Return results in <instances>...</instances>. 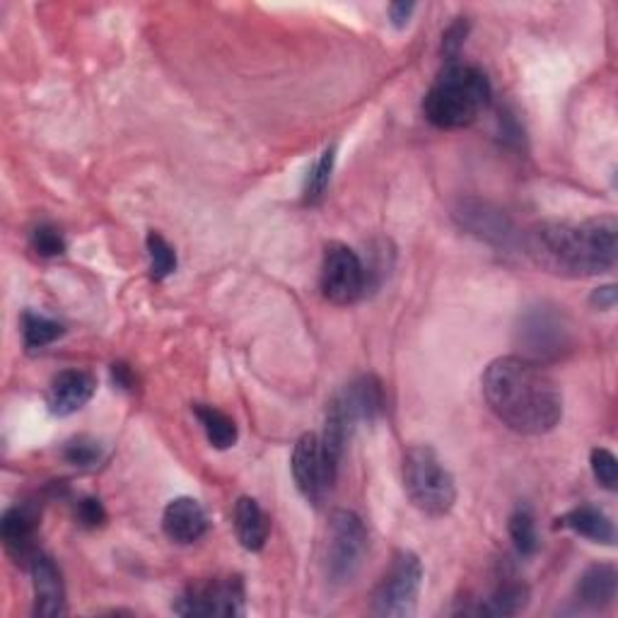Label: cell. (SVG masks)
Wrapping results in <instances>:
<instances>
[{
  "label": "cell",
  "mask_w": 618,
  "mask_h": 618,
  "mask_svg": "<svg viewBox=\"0 0 618 618\" xmlns=\"http://www.w3.org/2000/svg\"><path fill=\"white\" fill-rule=\"evenodd\" d=\"M480 387L493 416L519 435H546L563 418L560 387L529 358L505 355L493 361L480 377Z\"/></svg>",
  "instance_id": "6da1fadb"
},
{
  "label": "cell",
  "mask_w": 618,
  "mask_h": 618,
  "mask_svg": "<svg viewBox=\"0 0 618 618\" xmlns=\"http://www.w3.org/2000/svg\"><path fill=\"white\" fill-rule=\"evenodd\" d=\"M618 223L614 215L580 225L539 223L527 232L525 250L541 271L563 278H592L616 269Z\"/></svg>",
  "instance_id": "7a4b0ae2"
},
{
  "label": "cell",
  "mask_w": 618,
  "mask_h": 618,
  "mask_svg": "<svg viewBox=\"0 0 618 618\" xmlns=\"http://www.w3.org/2000/svg\"><path fill=\"white\" fill-rule=\"evenodd\" d=\"M490 104V82L476 65L452 61L437 73L430 90L425 92L423 112L437 129L472 126Z\"/></svg>",
  "instance_id": "3957f363"
},
{
  "label": "cell",
  "mask_w": 618,
  "mask_h": 618,
  "mask_svg": "<svg viewBox=\"0 0 618 618\" xmlns=\"http://www.w3.org/2000/svg\"><path fill=\"white\" fill-rule=\"evenodd\" d=\"M384 408L382 384L373 375H363L346 384L326 408L324 433L320 435L328 455L336 462L343 459V452L358 428V423H373Z\"/></svg>",
  "instance_id": "277c9868"
},
{
  "label": "cell",
  "mask_w": 618,
  "mask_h": 618,
  "mask_svg": "<svg viewBox=\"0 0 618 618\" xmlns=\"http://www.w3.org/2000/svg\"><path fill=\"white\" fill-rule=\"evenodd\" d=\"M404 490L416 510L428 517H445L457 503L455 476L449 474L437 452L428 445H414L404 455Z\"/></svg>",
  "instance_id": "5b68a950"
},
{
  "label": "cell",
  "mask_w": 618,
  "mask_h": 618,
  "mask_svg": "<svg viewBox=\"0 0 618 618\" xmlns=\"http://www.w3.org/2000/svg\"><path fill=\"white\" fill-rule=\"evenodd\" d=\"M367 554V529L351 510H334L326 525L324 573L326 580L341 587L355 580Z\"/></svg>",
  "instance_id": "8992f818"
},
{
  "label": "cell",
  "mask_w": 618,
  "mask_h": 618,
  "mask_svg": "<svg viewBox=\"0 0 618 618\" xmlns=\"http://www.w3.org/2000/svg\"><path fill=\"white\" fill-rule=\"evenodd\" d=\"M423 587L421 558L411 551L394 556L389 570L377 582L373 592V614L382 618H408L416 614Z\"/></svg>",
  "instance_id": "52a82bcc"
},
{
  "label": "cell",
  "mask_w": 618,
  "mask_h": 618,
  "mask_svg": "<svg viewBox=\"0 0 618 618\" xmlns=\"http://www.w3.org/2000/svg\"><path fill=\"white\" fill-rule=\"evenodd\" d=\"M291 466L297 490L305 500L317 507L324 505L336 484L341 462L328 455L317 433H305L297 439Z\"/></svg>",
  "instance_id": "ba28073f"
},
{
  "label": "cell",
  "mask_w": 618,
  "mask_h": 618,
  "mask_svg": "<svg viewBox=\"0 0 618 618\" xmlns=\"http://www.w3.org/2000/svg\"><path fill=\"white\" fill-rule=\"evenodd\" d=\"M367 281L369 271L351 246L341 242L326 244L320 285L322 295L328 302H334L338 307L355 305L367 293Z\"/></svg>",
  "instance_id": "9c48e42d"
},
{
  "label": "cell",
  "mask_w": 618,
  "mask_h": 618,
  "mask_svg": "<svg viewBox=\"0 0 618 618\" xmlns=\"http://www.w3.org/2000/svg\"><path fill=\"white\" fill-rule=\"evenodd\" d=\"M172 609L180 616H242L244 585L237 575L189 585Z\"/></svg>",
  "instance_id": "30bf717a"
},
{
  "label": "cell",
  "mask_w": 618,
  "mask_h": 618,
  "mask_svg": "<svg viewBox=\"0 0 618 618\" xmlns=\"http://www.w3.org/2000/svg\"><path fill=\"white\" fill-rule=\"evenodd\" d=\"M94 392H98V379L88 369H63L49 384L47 406L51 416H73L90 404Z\"/></svg>",
  "instance_id": "8fae6325"
},
{
  "label": "cell",
  "mask_w": 618,
  "mask_h": 618,
  "mask_svg": "<svg viewBox=\"0 0 618 618\" xmlns=\"http://www.w3.org/2000/svg\"><path fill=\"white\" fill-rule=\"evenodd\" d=\"M32 585H34V614L44 618H57L65 614V587L61 570L49 556L37 554L30 560Z\"/></svg>",
  "instance_id": "7c38bea8"
},
{
  "label": "cell",
  "mask_w": 618,
  "mask_h": 618,
  "mask_svg": "<svg viewBox=\"0 0 618 618\" xmlns=\"http://www.w3.org/2000/svg\"><path fill=\"white\" fill-rule=\"evenodd\" d=\"M162 531L174 544H194L209 531V517L194 498H174L162 513Z\"/></svg>",
  "instance_id": "4fadbf2b"
},
{
  "label": "cell",
  "mask_w": 618,
  "mask_h": 618,
  "mask_svg": "<svg viewBox=\"0 0 618 618\" xmlns=\"http://www.w3.org/2000/svg\"><path fill=\"white\" fill-rule=\"evenodd\" d=\"M455 217L462 223L464 230H469L472 235L493 242V244H510L513 240V225L510 220H507L500 211L490 209L488 203H480V201H464Z\"/></svg>",
  "instance_id": "5bb4252c"
},
{
  "label": "cell",
  "mask_w": 618,
  "mask_h": 618,
  "mask_svg": "<svg viewBox=\"0 0 618 618\" xmlns=\"http://www.w3.org/2000/svg\"><path fill=\"white\" fill-rule=\"evenodd\" d=\"M37 534V515L30 507H10L0 519V537L8 548V554L18 560L30 563L39 551L34 548Z\"/></svg>",
  "instance_id": "9a60e30c"
},
{
  "label": "cell",
  "mask_w": 618,
  "mask_h": 618,
  "mask_svg": "<svg viewBox=\"0 0 618 618\" xmlns=\"http://www.w3.org/2000/svg\"><path fill=\"white\" fill-rule=\"evenodd\" d=\"M618 589V573L611 563H597V566L587 568L578 587H575V599H578L580 607L589 611H601L614 604Z\"/></svg>",
  "instance_id": "2e32d148"
},
{
  "label": "cell",
  "mask_w": 618,
  "mask_h": 618,
  "mask_svg": "<svg viewBox=\"0 0 618 618\" xmlns=\"http://www.w3.org/2000/svg\"><path fill=\"white\" fill-rule=\"evenodd\" d=\"M558 527H566V529L580 534V537L595 541V544H604V546L616 544L614 521L597 505L575 507V510L566 513L558 519Z\"/></svg>",
  "instance_id": "e0dca14e"
},
{
  "label": "cell",
  "mask_w": 618,
  "mask_h": 618,
  "mask_svg": "<svg viewBox=\"0 0 618 618\" xmlns=\"http://www.w3.org/2000/svg\"><path fill=\"white\" fill-rule=\"evenodd\" d=\"M519 332L525 334L529 348L544 355L566 348V326L558 322V314L546 312L544 307L529 312Z\"/></svg>",
  "instance_id": "ac0fdd59"
},
{
  "label": "cell",
  "mask_w": 618,
  "mask_h": 618,
  "mask_svg": "<svg viewBox=\"0 0 618 618\" xmlns=\"http://www.w3.org/2000/svg\"><path fill=\"white\" fill-rule=\"evenodd\" d=\"M235 531L246 551H261L266 546L271 521L261 505L250 496H242L235 505Z\"/></svg>",
  "instance_id": "d6986e66"
},
{
  "label": "cell",
  "mask_w": 618,
  "mask_h": 618,
  "mask_svg": "<svg viewBox=\"0 0 618 618\" xmlns=\"http://www.w3.org/2000/svg\"><path fill=\"white\" fill-rule=\"evenodd\" d=\"M529 604V589L521 582H505L500 585L496 592L490 595L484 604L472 609H462V614H484V616H515L519 611H525Z\"/></svg>",
  "instance_id": "ffe728a7"
},
{
  "label": "cell",
  "mask_w": 618,
  "mask_h": 618,
  "mask_svg": "<svg viewBox=\"0 0 618 618\" xmlns=\"http://www.w3.org/2000/svg\"><path fill=\"white\" fill-rule=\"evenodd\" d=\"M194 416L199 418L205 437H209V443L215 449L235 447V443H237V423L232 421L227 414H223V411L215 408V406L196 404L194 406Z\"/></svg>",
  "instance_id": "44dd1931"
},
{
  "label": "cell",
  "mask_w": 618,
  "mask_h": 618,
  "mask_svg": "<svg viewBox=\"0 0 618 618\" xmlns=\"http://www.w3.org/2000/svg\"><path fill=\"white\" fill-rule=\"evenodd\" d=\"M22 336H24V348L27 351H39L49 346L57 338L63 336V326L53 322L44 314L37 312H24L22 314Z\"/></svg>",
  "instance_id": "7402d4cb"
},
{
  "label": "cell",
  "mask_w": 618,
  "mask_h": 618,
  "mask_svg": "<svg viewBox=\"0 0 618 618\" xmlns=\"http://www.w3.org/2000/svg\"><path fill=\"white\" fill-rule=\"evenodd\" d=\"M510 539L517 548L519 556H534L539 548V534H537V521H534V515L529 507H517L510 517Z\"/></svg>",
  "instance_id": "603a6c76"
},
{
  "label": "cell",
  "mask_w": 618,
  "mask_h": 618,
  "mask_svg": "<svg viewBox=\"0 0 618 618\" xmlns=\"http://www.w3.org/2000/svg\"><path fill=\"white\" fill-rule=\"evenodd\" d=\"M148 259H150V276L155 281L168 278L176 269V252L170 246V242L164 240L158 232H148Z\"/></svg>",
  "instance_id": "cb8c5ba5"
},
{
  "label": "cell",
  "mask_w": 618,
  "mask_h": 618,
  "mask_svg": "<svg viewBox=\"0 0 618 618\" xmlns=\"http://www.w3.org/2000/svg\"><path fill=\"white\" fill-rule=\"evenodd\" d=\"M334 162H336V145L326 148L322 158L314 162V168L307 174V184H305V201L307 203H320L324 191L332 182V172H334Z\"/></svg>",
  "instance_id": "d4e9b609"
},
{
  "label": "cell",
  "mask_w": 618,
  "mask_h": 618,
  "mask_svg": "<svg viewBox=\"0 0 618 618\" xmlns=\"http://www.w3.org/2000/svg\"><path fill=\"white\" fill-rule=\"evenodd\" d=\"M63 457L71 462L73 466H80V469H88V466H94L102 457V447L98 439H92L88 435H78L73 437L71 443H65L63 447Z\"/></svg>",
  "instance_id": "484cf974"
},
{
  "label": "cell",
  "mask_w": 618,
  "mask_h": 618,
  "mask_svg": "<svg viewBox=\"0 0 618 618\" xmlns=\"http://www.w3.org/2000/svg\"><path fill=\"white\" fill-rule=\"evenodd\" d=\"M30 244H32V250L39 256H44V259L61 256L65 252L63 235H61L57 227H51V225H37L32 230V235H30Z\"/></svg>",
  "instance_id": "4316f807"
},
{
  "label": "cell",
  "mask_w": 618,
  "mask_h": 618,
  "mask_svg": "<svg viewBox=\"0 0 618 618\" xmlns=\"http://www.w3.org/2000/svg\"><path fill=\"white\" fill-rule=\"evenodd\" d=\"M589 462H592V472L599 484L607 490H616L618 488V462L614 457V452L597 447V449H592V457H589Z\"/></svg>",
  "instance_id": "83f0119b"
},
{
  "label": "cell",
  "mask_w": 618,
  "mask_h": 618,
  "mask_svg": "<svg viewBox=\"0 0 618 618\" xmlns=\"http://www.w3.org/2000/svg\"><path fill=\"white\" fill-rule=\"evenodd\" d=\"M466 34H469V22H466V18H457V22L443 34V53L449 57V61H455L459 49L464 47Z\"/></svg>",
  "instance_id": "f1b7e54d"
},
{
  "label": "cell",
  "mask_w": 618,
  "mask_h": 618,
  "mask_svg": "<svg viewBox=\"0 0 618 618\" xmlns=\"http://www.w3.org/2000/svg\"><path fill=\"white\" fill-rule=\"evenodd\" d=\"M75 515H78L80 525H82V527H90V529L104 525V519H107L104 507H102V503H100L98 498H82V500L78 503Z\"/></svg>",
  "instance_id": "f546056e"
},
{
  "label": "cell",
  "mask_w": 618,
  "mask_h": 618,
  "mask_svg": "<svg viewBox=\"0 0 618 618\" xmlns=\"http://www.w3.org/2000/svg\"><path fill=\"white\" fill-rule=\"evenodd\" d=\"M616 300H618L616 285L597 287V291L592 293V297H589V302H592V305L599 307V310H614V307H616Z\"/></svg>",
  "instance_id": "4dcf8cb0"
},
{
  "label": "cell",
  "mask_w": 618,
  "mask_h": 618,
  "mask_svg": "<svg viewBox=\"0 0 618 618\" xmlns=\"http://www.w3.org/2000/svg\"><path fill=\"white\" fill-rule=\"evenodd\" d=\"M414 10H416V3H392L389 6V20L396 30H404L411 16H414Z\"/></svg>",
  "instance_id": "1f68e13d"
},
{
  "label": "cell",
  "mask_w": 618,
  "mask_h": 618,
  "mask_svg": "<svg viewBox=\"0 0 618 618\" xmlns=\"http://www.w3.org/2000/svg\"><path fill=\"white\" fill-rule=\"evenodd\" d=\"M112 379L116 387L121 389H131L133 387V373L126 363H114L112 365Z\"/></svg>",
  "instance_id": "d6a6232c"
}]
</instances>
